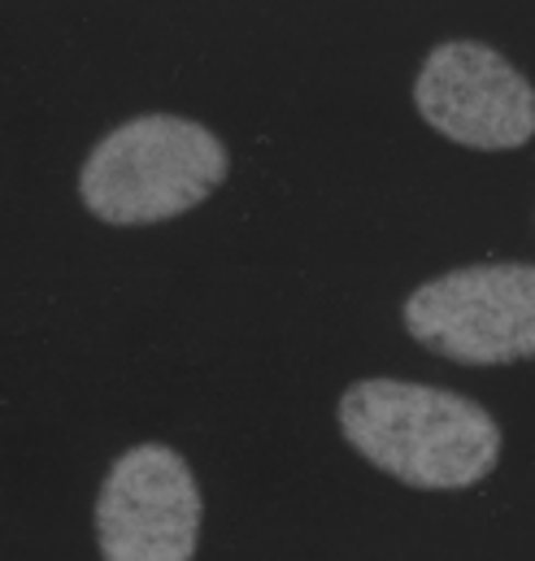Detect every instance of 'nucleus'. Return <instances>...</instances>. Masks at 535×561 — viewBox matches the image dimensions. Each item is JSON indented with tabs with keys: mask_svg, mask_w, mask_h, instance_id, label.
Returning a JSON list of instances; mask_svg holds the SVG:
<instances>
[{
	"mask_svg": "<svg viewBox=\"0 0 535 561\" xmlns=\"http://www.w3.org/2000/svg\"><path fill=\"white\" fill-rule=\"evenodd\" d=\"M340 435L384 474L422 492H462L501 461L497 419L448 388L362 379L340 397Z\"/></svg>",
	"mask_w": 535,
	"mask_h": 561,
	"instance_id": "f257e3e1",
	"label": "nucleus"
},
{
	"mask_svg": "<svg viewBox=\"0 0 535 561\" xmlns=\"http://www.w3.org/2000/svg\"><path fill=\"white\" fill-rule=\"evenodd\" d=\"M227 174L231 152L209 127L179 114H139L88 152L79 196L110 227H152L209 201Z\"/></svg>",
	"mask_w": 535,
	"mask_h": 561,
	"instance_id": "f03ea898",
	"label": "nucleus"
},
{
	"mask_svg": "<svg viewBox=\"0 0 535 561\" xmlns=\"http://www.w3.org/2000/svg\"><path fill=\"white\" fill-rule=\"evenodd\" d=\"M405 331L462 366H505L535 357V266H462L413 287Z\"/></svg>",
	"mask_w": 535,
	"mask_h": 561,
	"instance_id": "7ed1b4c3",
	"label": "nucleus"
},
{
	"mask_svg": "<svg viewBox=\"0 0 535 561\" xmlns=\"http://www.w3.org/2000/svg\"><path fill=\"white\" fill-rule=\"evenodd\" d=\"M413 105L431 131L462 148L510 152L535 136L532 79L492 44H435L413 79Z\"/></svg>",
	"mask_w": 535,
	"mask_h": 561,
	"instance_id": "20e7f679",
	"label": "nucleus"
},
{
	"mask_svg": "<svg viewBox=\"0 0 535 561\" xmlns=\"http://www.w3.org/2000/svg\"><path fill=\"white\" fill-rule=\"evenodd\" d=\"M201 523V483L166 444L127 448L96 496V545L105 561H192Z\"/></svg>",
	"mask_w": 535,
	"mask_h": 561,
	"instance_id": "39448f33",
	"label": "nucleus"
}]
</instances>
